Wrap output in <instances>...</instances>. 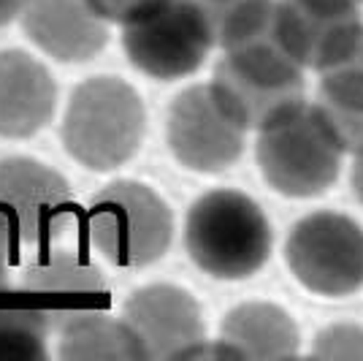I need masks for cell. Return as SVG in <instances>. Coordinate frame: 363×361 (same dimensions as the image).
<instances>
[{"mask_svg": "<svg viewBox=\"0 0 363 361\" xmlns=\"http://www.w3.org/2000/svg\"><path fill=\"white\" fill-rule=\"evenodd\" d=\"M16 247H19V244H16L14 231L9 228L6 217L0 215V291L9 288V269H11V264H14Z\"/></svg>", "mask_w": 363, "mask_h": 361, "instance_id": "cell-18", "label": "cell"}, {"mask_svg": "<svg viewBox=\"0 0 363 361\" xmlns=\"http://www.w3.org/2000/svg\"><path fill=\"white\" fill-rule=\"evenodd\" d=\"M285 334V323L272 307L263 304H244L228 313L223 323V340L236 356H266L277 350V343Z\"/></svg>", "mask_w": 363, "mask_h": 361, "instance_id": "cell-16", "label": "cell"}, {"mask_svg": "<svg viewBox=\"0 0 363 361\" xmlns=\"http://www.w3.org/2000/svg\"><path fill=\"white\" fill-rule=\"evenodd\" d=\"M25 3L28 0H0V28L19 22V16L25 11Z\"/></svg>", "mask_w": 363, "mask_h": 361, "instance_id": "cell-19", "label": "cell"}, {"mask_svg": "<svg viewBox=\"0 0 363 361\" xmlns=\"http://www.w3.org/2000/svg\"><path fill=\"white\" fill-rule=\"evenodd\" d=\"M57 112V82L35 55L0 49V139L25 141L38 136Z\"/></svg>", "mask_w": 363, "mask_h": 361, "instance_id": "cell-11", "label": "cell"}, {"mask_svg": "<svg viewBox=\"0 0 363 361\" xmlns=\"http://www.w3.org/2000/svg\"><path fill=\"white\" fill-rule=\"evenodd\" d=\"M120 316L133 329L147 359L196 356L203 345V320L196 299L177 286L152 283L136 288Z\"/></svg>", "mask_w": 363, "mask_h": 361, "instance_id": "cell-8", "label": "cell"}, {"mask_svg": "<svg viewBox=\"0 0 363 361\" xmlns=\"http://www.w3.org/2000/svg\"><path fill=\"white\" fill-rule=\"evenodd\" d=\"M84 231L95 253L117 269H144L168 253L174 215L150 185L114 180L90 198Z\"/></svg>", "mask_w": 363, "mask_h": 361, "instance_id": "cell-3", "label": "cell"}, {"mask_svg": "<svg viewBox=\"0 0 363 361\" xmlns=\"http://www.w3.org/2000/svg\"><path fill=\"white\" fill-rule=\"evenodd\" d=\"M212 46V25L198 0H160L136 22L122 25L128 63L155 82H177L196 74Z\"/></svg>", "mask_w": 363, "mask_h": 361, "instance_id": "cell-5", "label": "cell"}, {"mask_svg": "<svg viewBox=\"0 0 363 361\" xmlns=\"http://www.w3.org/2000/svg\"><path fill=\"white\" fill-rule=\"evenodd\" d=\"M184 247L203 274L214 280H244L269 261L272 228L250 196L212 190L187 212Z\"/></svg>", "mask_w": 363, "mask_h": 361, "instance_id": "cell-2", "label": "cell"}, {"mask_svg": "<svg viewBox=\"0 0 363 361\" xmlns=\"http://www.w3.org/2000/svg\"><path fill=\"white\" fill-rule=\"evenodd\" d=\"M166 141L182 168L214 174L233 166L242 155L244 128L217 104L212 87H187L168 109Z\"/></svg>", "mask_w": 363, "mask_h": 361, "instance_id": "cell-7", "label": "cell"}, {"mask_svg": "<svg viewBox=\"0 0 363 361\" xmlns=\"http://www.w3.org/2000/svg\"><path fill=\"white\" fill-rule=\"evenodd\" d=\"M25 38L55 63H90L108 46L111 25L90 0H28L19 16Z\"/></svg>", "mask_w": 363, "mask_h": 361, "instance_id": "cell-10", "label": "cell"}, {"mask_svg": "<svg viewBox=\"0 0 363 361\" xmlns=\"http://www.w3.org/2000/svg\"><path fill=\"white\" fill-rule=\"evenodd\" d=\"M22 288L33 296L55 301L57 307L52 313H65L71 304L87 307V310L108 307L111 301L106 271L84 253L57 247V244L38 250L33 256L22 274Z\"/></svg>", "mask_w": 363, "mask_h": 361, "instance_id": "cell-12", "label": "cell"}, {"mask_svg": "<svg viewBox=\"0 0 363 361\" xmlns=\"http://www.w3.org/2000/svg\"><path fill=\"white\" fill-rule=\"evenodd\" d=\"M0 215L19 247L46 250L79 223V201L57 168L28 155L0 158Z\"/></svg>", "mask_w": 363, "mask_h": 361, "instance_id": "cell-6", "label": "cell"}, {"mask_svg": "<svg viewBox=\"0 0 363 361\" xmlns=\"http://www.w3.org/2000/svg\"><path fill=\"white\" fill-rule=\"evenodd\" d=\"M209 87L228 117L244 131H263L301 106L298 63L274 44L272 36L225 52Z\"/></svg>", "mask_w": 363, "mask_h": 361, "instance_id": "cell-4", "label": "cell"}, {"mask_svg": "<svg viewBox=\"0 0 363 361\" xmlns=\"http://www.w3.org/2000/svg\"><path fill=\"white\" fill-rule=\"evenodd\" d=\"M160 0H90L92 11L104 16L108 25H130L138 16L152 11Z\"/></svg>", "mask_w": 363, "mask_h": 361, "instance_id": "cell-17", "label": "cell"}, {"mask_svg": "<svg viewBox=\"0 0 363 361\" xmlns=\"http://www.w3.org/2000/svg\"><path fill=\"white\" fill-rule=\"evenodd\" d=\"M52 313V310H49ZM57 334V356L62 361H141L144 345L122 316L104 310H65L52 313Z\"/></svg>", "mask_w": 363, "mask_h": 361, "instance_id": "cell-13", "label": "cell"}, {"mask_svg": "<svg viewBox=\"0 0 363 361\" xmlns=\"http://www.w3.org/2000/svg\"><path fill=\"white\" fill-rule=\"evenodd\" d=\"M358 36L347 0H282L274 6L272 41L296 63L320 68L336 65Z\"/></svg>", "mask_w": 363, "mask_h": 361, "instance_id": "cell-9", "label": "cell"}, {"mask_svg": "<svg viewBox=\"0 0 363 361\" xmlns=\"http://www.w3.org/2000/svg\"><path fill=\"white\" fill-rule=\"evenodd\" d=\"M52 331L49 310H0V361H44Z\"/></svg>", "mask_w": 363, "mask_h": 361, "instance_id": "cell-14", "label": "cell"}, {"mask_svg": "<svg viewBox=\"0 0 363 361\" xmlns=\"http://www.w3.org/2000/svg\"><path fill=\"white\" fill-rule=\"evenodd\" d=\"M147 136V106L120 76L101 74L79 82L62 112L65 155L87 171L108 174L138 155Z\"/></svg>", "mask_w": 363, "mask_h": 361, "instance_id": "cell-1", "label": "cell"}, {"mask_svg": "<svg viewBox=\"0 0 363 361\" xmlns=\"http://www.w3.org/2000/svg\"><path fill=\"white\" fill-rule=\"evenodd\" d=\"M323 109L320 120L339 144L363 147V76L336 74L323 85Z\"/></svg>", "mask_w": 363, "mask_h": 361, "instance_id": "cell-15", "label": "cell"}]
</instances>
